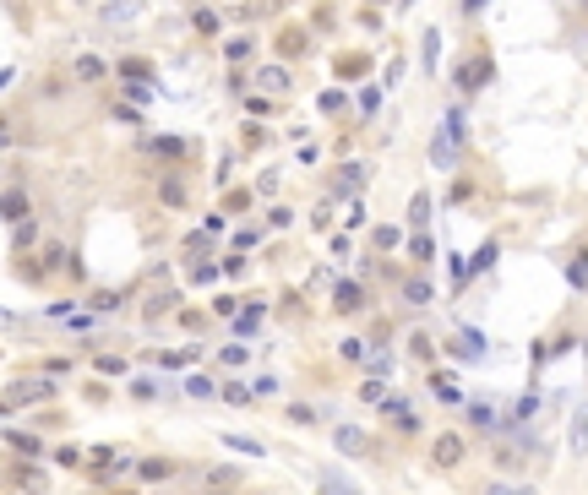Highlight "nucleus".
<instances>
[{"label": "nucleus", "instance_id": "nucleus-1", "mask_svg": "<svg viewBox=\"0 0 588 495\" xmlns=\"http://www.w3.org/2000/svg\"><path fill=\"white\" fill-rule=\"evenodd\" d=\"M338 446H344L349 457H365L370 441H365V430H354V425H338Z\"/></svg>", "mask_w": 588, "mask_h": 495}, {"label": "nucleus", "instance_id": "nucleus-2", "mask_svg": "<svg viewBox=\"0 0 588 495\" xmlns=\"http://www.w3.org/2000/svg\"><path fill=\"white\" fill-rule=\"evenodd\" d=\"M387 419H392V425H398V430H414V425H420V419H414V413H408V403L404 397H387Z\"/></svg>", "mask_w": 588, "mask_h": 495}, {"label": "nucleus", "instance_id": "nucleus-3", "mask_svg": "<svg viewBox=\"0 0 588 495\" xmlns=\"http://www.w3.org/2000/svg\"><path fill=\"white\" fill-rule=\"evenodd\" d=\"M436 463H442V468H452V463H458V457H463V441H458V435H442V441H436Z\"/></svg>", "mask_w": 588, "mask_h": 495}, {"label": "nucleus", "instance_id": "nucleus-4", "mask_svg": "<svg viewBox=\"0 0 588 495\" xmlns=\"http://www.w3.org/2000/svg\"><path fill=\"white\" fill-rule=\"evenodd\" d=\"M463 409H468V419H474L480 430H490V425H496V403H485V397H474V403H463Z\"/></svg>", "mask_w": 588, "mask_h": 495}, {"label": "nucleus", "instance_id": "nucleus-5", "mask_svg": "<svg viewBox=\"0 0 588 495\" xmlns=\"http://www.w3.org/2000/svg\"><path fill=\"white\" fill-rule=\"evenodd\" d=\"M49 392H55L49 381H17V387H11V397H17V403H33V397H49Z\"/></svg>", "mask_w": 588, "mask_h": 495}, {"label": "nucleus", "instance_id": "nucleus-6", "mask_svg": "<svg viewBox=\"0 0 588 495\" xmlns=\"http://www.w3.org/2000/svg\"><path fill=\"white\" fill-rule=\"evenodd\" d=\"M137 11H142V0H115L104 11V22H137Z\"/></svg>", "mask_w": 588, "mask_h": 495}, {"label": "nucleus", "instance_id": "nucleus-7", "mask_svg": "<svg viewBox=\"0 0 588 495\" xmlns=\"http://www.w3.org/2000/svg\"><path fill=\"white\" fill-rule=\"evenodd\" d=\"M22 212H27V196L22 191H6L0 196V218H22Z\"/></svg>", "mask_w": 588, "mask_h": 495}, {"label": "nucleus", "instance_id": "nucleus-8", "mask_svg": "<svg viewBox=\"0 0 588 495\" xmlns=\"http://www.w3.org/2000/svg\"><path fill=\"white\" fill-rule=\"evenodd\" d=\"M71 71H77L82 82H99V77H104V60H99V55H82V60L71 65Z\"/></svg>", "mask_w": 588, "mask_h": 495}, {"label": "nucleus", "instance_id": "nucleus-9", "mask_svg": "<svg viewBox=\"0 0 588 495\" xmlns=\"http://www.w3.org/2000/svg\"><path fill=\"white\" fill-rule=\"evenodd\" d=\"M572 452H588V409H577L572 419Z\"/></svg>", "mask_w": 588, "mask_h": 495}, {"label": "nucleus", "instance_id": "nucleus-10", "mask_svg": "<svg viewBox=\"0 0 588 495\" xmlns=\"http://www.w3.org/2000/svg\"><path fill=\"white\" fill-rule=\"evenodd\" d=\"M430 387H436V397H446V403H463V392L452 387V375H430Z\"/></svg>", "mask_w": 588, "mask_h": 495}, {"label": "nucleus", "instance_id": "nucleus-11", "mask_svg": "<svg viewBox=\"0 0 588 495\" xmlns=\"http://www.w3.org/2000/svg\"><path fill=\"white\" fill-rule=\"evenodd\" d=\"M256 321H262V305H251L240 316V321H234V332H240V338H251V332H256Z\"/></svg>", "mask_w": 588, "mask_h": 495}, {"label": "nucleus", "instance_id": "nucleus-12", "mask_svg": "<svg viewBox=\"0 0 588 495\" xmlns=\"http://www.w3.org/2000/svg\"><path fill=\"white\" fill-rule=\"evenodd\" d=\"M153 153H163V158H180L185 142H180V136H158V142H153Z\"/></svg>", "mask_w": 588, "mask_h": 495}, {"label": "nucleus", "instance_id": "nucleus-13", "mask_svg": "<svg viewBox=\"0 0 588 495\" xmlns=\"http://www.w3.org/2000/svg\"><path fill=\"white\" fill-rule=\"evenodd\" d=\"M398 240H404V229H392V224H382V229H376V245H382V250H392Z\"/></svg>", "mask_w": 588, "mask_h": 495}, {"label": "nucleus", "instance_id": "nucleus-14", "mask_svg": "<svg viewBox=\"0 0 588 495\" xmlns=\"http://www.w3.org/2000/svg\"><path fill=\"white\" fill-rule=\"evenodd\" d=\"M262 87H289V71H284V65H267V71H262Z\"/></svg>", "mask_w": 588, "mask_h": 495}, {"label": "nucleus", "instance_id": "nucleus-15", "mask_svg": "<svg viewBox=\"0 0 588 495\" xmlns=\"http://www.w3.org/2000/svg\"><path fill=\"white\" fill-rule=\"evenodd\" d=\"M39 245V224H17V250Z\"/></svg>", "mask_w": 588, "mask_h": 495}, {"label": "nucleus", "instance_id": "nucleus-16", "mask_svg": "<svg viewBox=\"0 0 588 495\" xmlns=\"http://www.w3.org/2000/svg\"><path fill=\"white\" fill-rule=\"evenodd\" d=\"M185 392H191V397H213V381H207V375H191V381H185Z\"/></svg>", "mask_w": 588, "mask_h": 495}, {"label": "nucleus", "instance_id": "nucleus-17", "mask_svg": "<svg viewBox=\"0 0 588 495\" xmlns=\"http://www.w3.org/2000/svg\"><path fill=\"white\" fill-rule=\"evenodd\" d=\"M99 371H104V375H125L131 365H125V359H115V354H104V359H99Z\"/></svg>", "mask_w": 588, "mask_h": 495}, {"label": "nucleus", "instance_id": "nucleus-18", "mask_svg": "<svg viewBox=\"0 0 588 495\" xmlns=\"http://www.w3.org/2000/svg\"><path fill=\"white\" fill-rule=\"evenodd\" d=\"M404 294L414 300V305H425V300H430V283H420V278H414V283H404Z\"/></svg>", "mask_w": 588, "mask_h": 495}, {"label": "nucleus", "instance_id": "nucleus-19", "mask_svg": "<svg viewBox=\"0 0 588 495\" xmlns=\"http://www.w3.org/2000/svg\"><path fill=\"white\" fill-rule=\"evenodd\" d=\"M158 196H163V202H169V207H180V202H185V186H180V180H169V186H163Z\"/></svg>", "mask_w": 588, "mask_h": 495}, {"label": "nucleus", "instance_id": "nucleus-20", "mask_svg": "<svg viewBox=\"0 0 588 495\" xmlns=\"http://www.w3.org/2000/svg\"><path fill=\"white\" fill-rule=\"evenodd\" d=\"M338 305L354 310V305H360V289H354V283H338Z\"/></svg>", "mask_w": 588, "mask_h": 495}, {"label": "nucleus", "instance_id": "nucleus-21", "mask_svg": "<svg viewBox=\"0 0 588 495\" xmlns=\"http://www.w3.org/2000/svg\"><path fill=\"white\" fill-rule=\"evenodd\" d=\"M534 409H539V397H534V392H523V397H518V409H512V419H528Z\"/></svg>", "mask_w": 588, "mask_h": 495}, {"label": "nucleus", "instance_id": "nucleus-22", "mask_svg": "<svg viewBox=\"0 0 588 495\" xmlns=\"http://www.w3.org/2000/svg\"><path fill=\"white\" fill-rule=\"evenodd\" d=\"M365 371H370V375H392V359H387V354H370Z\"/></svg>", "mask_w": 588, "mask_h": 495}, {"label": "nucleus", "instance_id": "nucleus-23", "mask_svg": "<svg viewBox=\"0 0 588 495\" xmlns=\"http://www.w3.org/2000/svg\"><path fill=\"white\" fill-rule=\"evenodd\" d=\"M223 441H229V446H234V452H251V457L262 452V446H256V441H245V435H223Z\"/></svg>", "mask_w": 588, "mask_h": 495}, {"label": "nucleus", "instance_id": "nucleus-24", "mask_svg": "<svg viewBox=\"0 0 588 495\" xmlns=\"http://www.w3.org/2000/svg\"><path fill=\"white\" fill-rule=\"evenodd\" d=\"M196 27L202 33H218V11H196Z\"/></svg>", "mask_w": 588, "mask_h": 495}, {"label": "nucleus", "instance_id": "nucleus-25", "mask_svg": "<svg viewBox=\"0 0 588 495\" xmlns=\"http://www.w3.org/2000/svg\"><path fill=\"white\" fill-rule=\"evenodd\" d=\"M485 495H534V490H523V484H490Z\"/></svg>", "mask_w": 588, "mask_h": 495}, {"label": "nucleus", "instance_id": "nucleus-26", "mask_svg": "<svg viewBox=\"0 0 588 495\" xmlns=\"http://www.w3.org/2000/svg\"><path fill=\"white\" fill-rule=\"evenodd\" d=\"M11 142V120H0V147Z\"/></svg>", "mask_w": 588, "mask_h": 495}, {"label": "nucleus", "instance_id": "nucleus-27", "mask_svg": "<svg viewBox=\"0 0 588 495\" xmlns=\"http://www.w3.org/2000/svg\"><path fill=\"white\" fill-rule=\"evenodd\" d=\"M463 6H468V11H480V6H485V0H463Z\"/></svg>", "mask_w": 588, "mask_h": 495}]
</instances>
